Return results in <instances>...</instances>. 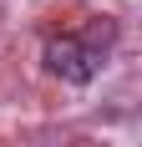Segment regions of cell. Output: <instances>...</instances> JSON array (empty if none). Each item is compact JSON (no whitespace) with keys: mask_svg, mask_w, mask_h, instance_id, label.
<instances>
[{"mask_svg":"<svg viewBox=\"0 0 142 147\" xmlns=\"http://www.w3.org/2000/svg\"><path fill=\"white\" fill-rule=\"evenodd\" d=\"M112 41H117L112 26H91V36H61V41H46V71L61 76V81H71V86H86V81L107 66Z\"/></svg>","mask_w":142,"mask_h":147,"instance_id":"cell-1","label":"cell"}]
</instances>
